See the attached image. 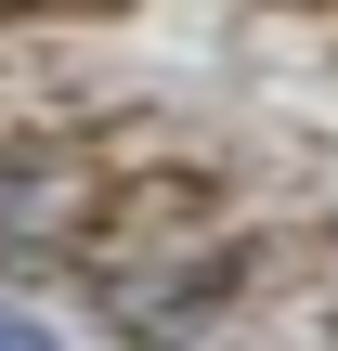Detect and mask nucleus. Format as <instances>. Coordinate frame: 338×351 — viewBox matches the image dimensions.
<instances>
[{
    "mask_svg": "<svg viewBox=\"0 0 338 351\" xmlns=\"http://www.w3.org/2000/svg\"><path fill=\"white\" fill-rule=\"evenodd\" d=\"M0 351H52V326H39L26 300H0Z\"/></svg>",
    "mask_w": 338,
    "mask_h": 351,
    "instance_id": "nucleus-1",
    "label": "nucleus"
}]
</instances>
